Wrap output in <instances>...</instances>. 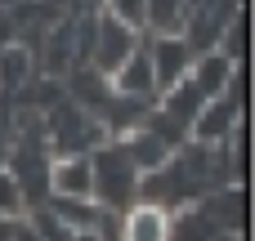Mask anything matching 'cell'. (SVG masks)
I'll list each match as a JSON object with an SVG mask.
<instances>
[{"mask_svg": "<svg viewBox=\"0 0 255 241\" xmlns=\"http://www.w3.org/2000/svg\"><path fill=\"white\" fill-rule=\"evenodd\" d=\"M238 121H247V112H238L224 94H215V98H206L202 112L193 116L188 139H193V143H224V139L238 130Z\"/></svg>", "mask_w": 255, "mask_h": 241, "instance_id": "cell-5", "label": "cell"}, {"mask_svg": "<svg viewBox=\"0 0 255 241\" xmlns=\"http://www.w3.org/2000/svg\"><path fill=\"white\" fill-rule=\"evenodd\" d=\"M67 241H103V233H99V228H72Z\"/></svg>", "mask_w": 255, "mask_h": 241, "instance_id": "cell-12", "label": "cell"}, {"mask_svg": "<svg viewBox=\"0 0 255 241\" xmlns=\"http://www.w3.org/2000/svg\"><path fill=\"white\" fill-rule=\"evenodd\" d=\"M31 58H27V49H4V58H0V85H27L31 76Z\"/></svg>", "mask_w": 255, "mask_h": 241, "instance_id": "cell-10", "label": "cell"}, {"mask_svg": "<svg viewBox=\"0 0 255 241\" xmlns=\"http://www.w3.org/2000/svg\"><path fill=\"white\" fill-rule=\"evenodd\" d=\"M117 237L121 241H170V206L161 201H130L121 210V224H117Z\"/></svg>", "mask_w": 255, "mask_h": 241, "instance_id": "cell-4", "label": "cell"}, {"mask_svg": "<svg viewBox=\"0 0 255 241\" xmlns=\"http://www.w3.org/2000/svg\"><path fill=\"white\" fill-rule=\"evenodd\" d=\"M143 49H148V63H152V85H157V94L170 89L175 80H184L188 67H193V58H197V49L184 40V31H152V40H148Z\"/></svg>", "mask_w": 255, "mask_h": 241, "instance_id": "cell-3", "label": "cell"}, {"mask_svg": "<svg viewBox=\"0 0 255 241\" xmlns=\"http://www.w3.org/2000/svg\"><path fill=\"white\" fill-rule=\"evenodd\" d=\"M139 36L143 31H134L130 22H121V18H112L108 9L94 18V31H90V67L94 72H103V76H112L134 49H139Z\"/></svg>", "mask_w": 255, "mask_h": 241, "instance_id": "cell-2", "label": "cell"}, {"mask_svg": "<svg viewBox=\"0 0 255 241\" xmlns=\"http://www.w3.org/2000/svg\"><path fill=\"white\" fill-rule=\"evenodd\" d=\"M90 170H94V201L108 206V210H126L130 201H139V165L130 161L126 143L112 139L103 143L94 157H90Z\"/></svg>", "mask_w": 255, "mask_h": 241, "instance_id": "cell-1", "label": "cell"}, {"mask_svg": "<svg viewBox=\"0 0 255 241\" xmlns=\"http://www.w3.org/2000/svg\"><path fill=\"white\" fill-rule=\"evenodd\" d=\"M103 9L121 22H130L134 31H143V22H148V0H103Z\"/></svg>", "mask_w": 255, "mask_h": 241, "instance_id": "cell-11", "label": "cell"}, {"mask_svg": "<svg viewBox=\"0 0 255 241\" xmlns=\"http://www.w3.org/2000/svg\"><path fill=\"white\" fill-rule=\"evenodd\" d=\"M112 80V94H126V98H157V85H152V63H148V49H143V40H139V49L108 76Z\"/></svg>", "mask_w": 255, "mask_h": 241, "instance_id": "cell-7", "label": "cell"}, {"mask_svg": "<svg viewBox=\"0 0 255 241\" xmlns=\"http://www.w3.org/2000/svg\"><path fill=\"white\" fill-rule=\"evenodd\" d=\"M233 58H224L220 49H202L197 58H193V67H188V80L206 94V98H215V94H224V85H229V76H233Z\"/></svg>", "mask_w": 255, "mask_h": 241, "instance_id": "cell-8", "label": "cell"}, {"mask_svg": "<svg viewBox=\"0 0 255 241\" xmlns=\"http://www.w3.org/2000/svg\"><path fill=\"white\" fill-rule=\"evenodd\" d=\"M49 197H90L94 201V170L85 152H63L49 161Z\"/></svg>", "mask_w": 255, "mask_h": 241, "instance_id": "cell-6", "label": "cell"}, {"mask_svg": "<svg viewBox=\"0 0 255 241\" xmlns=\"http://www.w3.org/2000/svg\"><path fill=\"white\" fill-rule=\"evenodd\" d=\"M22 215H27L22 188H18V179L0 165V219H22Z\"/></svg>", "mask_w": 255, "mask_h": 241, "instance_id": "cell-9", "label": "cell"}]
</instances>
